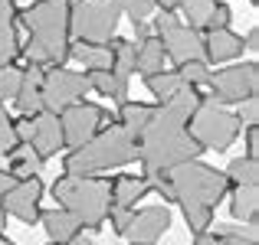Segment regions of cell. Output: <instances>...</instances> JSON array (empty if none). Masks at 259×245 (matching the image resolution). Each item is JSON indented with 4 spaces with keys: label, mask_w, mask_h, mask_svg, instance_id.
Here are the masks:
<instances>
[{
    "label": "cell",
    "mask_w": 259,
    "mask_h": 245,
    "mask_svg": "<svg viewBox=\"0 0 259 245\" xmlns=\"http://www.w3.org/2000/svg\"><path fill=\"white\" fill-rule=\"evenodd\" d=\"M132 23H135V36H138V43L151 36V30H148V23H145V20H132Z\"/></svg>",
    "instance_id": "45"
},
{
    "label": "cell",
    "mask_w": 259,
    "mask_h": 245,
    "mask_svg": "<svg viewBox=\"0 0 259 245\" xmlns=\"http://www.w3.org/2000/svg\"><path fill=\"white\" fill-rule=\"evenodd\" d=\"M148 187H151V190H154V193H158L164 203H174V187H171V180H167V173L148 176Z\"/></svg>",
    "instance_id": "38"
},
{
    "label": "cell",
    "mask_w": 259,
    "mask_h": 245,
    "mask_svg": "<svg viewBox=\"0 0 259 245\" xmlns=\"http://www.w3.org/2000/svg\"><path fill=\"white\" fill-rule=\"evenodd\" d=\"M85 92H89L85 72H69L66 66L43 72V111L59 114L63 108L76 105V101H85Z\"/></svg>",
    "instance_id": "11"
},
{
    "label": "cell",
    "mask_w": 259,
    "mask_h": 245,
    "mask_svg": "<svg viewBox=\"0 0 259 245\" xmlns=\"http://www.w3.org/2000/svg\"><path fill=\"white\" fill-rule=\"evenodd\" d=\"M217 239L220 245H259L256 242V226H217Z\"/></svg>",
    "instance_id": "31"
},
{
    "label": "cell",
    "mask_w": 259,
    "mask_h": 245,
    "mask_svg": "<svg viewBox=\"0 0 259 245\" xmlns=\"http://www.w3.org/2000/svg\"><path fill=\"white\" fill-rule=\"evenodd\" d=\"M223 173H227L230 187H259V163L256 157H246V154L230 160V167Z\"/></svg>",
    "instance_id": "26"
},
{
    "label": "cell",
    "mask_w": 259,
    "mask_h": 245,
    "mask_svg": "<svg viewBox=\"0 0 259 245\" xmlns=\"http://www.w3.org/2000/svg\"><path fill=\"white\" fill-rule=\"evenodd\" d=\"M132 213H135V209H128V206H112V209H108V219H105V222H112V232H115V235H121V232L128 229Z\"/></svg>",
    "instance_id": "37"
},
{
    "label": "cell",
    "mask_w": 259,
    "mask_h": 245,
    "mask_svg": "<svg viewBox=\"0 0 259 245\" xmlns=\"http://www.w3.org/2000/svg\"><path fill=\"white\" fill-rule=\"evenodd\" d=\"M39 222H43L50 242H59V245H66L72 235L82 232L79 219L72 213H66V209H39Z\"/></svg>",
    "instance_id": "18"
},
{
    "label": "cell",
    "mask_w": 259,
    "mask_h": 245,
    "mask_svg": "<svg viewBox=\"0 0 259 245\" xmlns=\"http://www.w3.org/2000/svg\"><path fill=\"white\" fill-rule=\"evenodd\" d=\"M194 245H220V239L207 229V232H194Z\"/></svg>",
    "instance_id": "42"
},
{
    "label": "cell",
    "mask_w": 259,
    "mask_h": 245,
    "mask_svg": "<svg viewBox=\"0 0 259 245\" xmlns=\"http://www.w3.org/2000/svg\"><path fill=\"white\" fill-rule=\"evenodd\" d=\"M69 59L82 63L85 72L112 69V49H108V43H72L69 46Z\"/></svg>",
    "instance_id": "23"
},
{
    "label": "cell",
    "mask_w": 259,
    "mask_h": 245,
    "mask_svg": "<svg viewBox=\"0 0 259 245\" xmlns=\"http://www.w3.org/2000/svg\"><path fill=\"white\" fill-rule=\"evenodd\" d=\"M249 4H253V7H256V4H259V0H249Z\"/></svg>",
    "instance_id": "50"
},
{
    "label": "cell",
    "mask_w": 259,
    "mask_h": 245,
    "mask_svg": "<svg viewBox=\"0 0 259 245\" xmlns=\"http://www.w3.org/2000/svg\"><path fill=\"white\" fill-rule=\"evenodd\" d=\"M154 33H158L161 46H164V56L171 59L174 66L184 63H197L203 59V36L200 30L181 23L171 10H158V20H154ZM207 63V59H203Z\"/></svg>",
    "instance_id": "8"
},
{
    "label": "cell",
    "mask_w": 259,
    "mask_h": 245,
    "mask_svg": "<svg viewBox=\"0 0 259 245\" xmlns=\"http://www.w3.org/2000/svg\"><path fill=\"white\" fill-rule=\"evenodd\" d=\"M20 76H23V69H17V66H0V101H13L20 88Z\"/></svg>",
    "instance_id": "33"
},
{
    "label": "cell",
    "mask_w": 259,
    "mask_h": 245,
    "mask_svg": "<svg viewBox=\"0 0 259 245\" xmlns=\"http://www.w3.org/2000/svg\"><path fill=\"white\" fill-rule=\"evenodd\" d=\"M132 245H158V242H132Z\"/></svg>",
    "instance_id": "49"
},
{
    "label": "cell",
    "mask_w": 259,
    "mask_h": 245,
    "mask_svg": "<svg viewBox=\"0 0 259 245\" xmlns=\"http://www.w3.org/2000/svg\"><path fill=\"white\" fill-rule=\"evenodd\" d=\"M243 56V36L233 33L230 26L223 30H210L203 36V59L207 63H227V59Z\"/></svg>",
    "instance_id": "16"
},
{
    "label": "cell",
    "mask_w": 259,
    "mask_h": 245,
    "mask_svg": "<svg viewBox=\"0 0 259 245\" xmlns=\"http://www.w3.org/2000/svg\"><path fill=\"white\" fill-rule=\"evenodd\" d=\"M132 160H138V141L115 121V125H105L82 147L66 154L63 170L69 176H92V173H102V170H112V167H125Z\"/></svg>",
    "instance_id": "3"
},
{
    "label": "cell",
    "mask_w": 259,
    "mask_h": 245,
    "mask_svg": "<svg viewBox=\"0 0 259 245\" xmlns=\"http://www.w3.org/2000/svg\"><path fill=\"white\" fill-rule=\"evenodd\" d=\"M121 13H128L132 20H148V13L154 10V0H118Z\"/></svg>",
    "instance_id": "36"
},
{
    "label": "cell",
    "mask_w": 259,
    "mask_h": 245,
    "mask_svg": "<svg viewBox=\"0 0 259 245\" xmlns=\"http://www.w3.org/2000/svg\"><path fill=\"white\" fill-rule=\"evenodd\" d=\"M187 131L203 151H227L243 131L240 114H233L227 105H217L213 98H197L194 111L187 118Z\"/></svg>",
    "instance_id": "5"
},
{
    "label": "cell",
    "mask_w": 259,
    "mask_h": 245,
    "mask_svg": "<svg viewBox=\"0 0 259 245\" xmlns=\"http://www.w3.org/2000/svg\"><path fill=\"white\" fill-rule=\"evenodd\" d=\"M13 183H17V176H13V173H10V170H0V196H4V193H7V190H10V187H13Z\"/></svg>",
    "instance_id": "44"
},
{
    "label": "cell",
    "mask_w": 259,
    "mask_h": 245,
    "mask_svg": "<svg viewBox=\"0 0 259 245\" xmlns=\"http://www.w3.org/2000/svg\"><path fill=\"white\" fill-rule=\"evenodd\" d=\"M33 151L39 154L43 160H50V157H56L59 151H66L63 147V128H59V118L56 114H50V111H39V114H33Z\"/></svg>",
    "instance_id": "15"
},
{
    "label": "cell",
    "mask_w": 259,
    "mask_h": 245,
    "mask_svg": "<svg viewBox=\"0 0 259 245\" xmlns=\"http://www.w3.org/2000/svg\"><path fill=\"white\" fill-rule=\"evenodd\" d=\"M243 49H249V52H259V30H256V26L246 33V43H243Z\"/></svg>",
    "instance_id": "43"
},
{
    "label": "cell",
    "mask_w": 259,
    "mask_h": 245,
    "mask_svg": "<svg viewBox=\"0 0 259 245\" xmlns=\"http://www.w3.org/2000/svg\"><path fill=\"white\" fill-rule=\"evenodd\" d=\"M181 213H184V222L190 226V232H207L213 226V209L210 206H200V203H181Z\"/></svg>",
    "instance_id": "29"
},
{
    "label": "cell",
    "mask_w": 259,
    "mask_h": 245,
    "mask_svg": "<svg viewBox=\"0 0 259 245\" xmlns=\"http://www.w3.org/2000/svg\"><path fill=\"white\" fill-rule=\"evenodd\" d=\"M56 118H59V128H63V147L66 151H76V147H82L85 141H92L95 134L108 125L112 114L102 105H92V101H76V105L63 108Z\"/></svg>",
    "instance_id": "9"
},
{
    "label": "cell",
    "mask_w": 259,
    "mask_h": 245,
    "mask_svg": "<svg viewBox=\"0 0 259 245\" xmlns=\"http://www.w3.org/2000/svg\"><path fill=\"white\" fill-rule=\"evenodd\" d=\"M39 200H43V180L39 176H26V180H17L0 196V206H4L7 216L33 226V222H39Z\"/></svg>",
    "instance_id": "12"
},
{
    "label": "cell",
    "mask_w": 259,
    "mask_h": 245,
    "mask_svg": "<svg viewBox=\"0 0 259 245\" xmlns=\"http://www.w3.org/2000/svg\"><path fill=\"white\" fill-rule=\"evenodd\" d=\"M174 187V203H200V206L213 209L223 196L230 193V180L223 170L207 167L200 160H187L167 173Z\"/></svg>",
    "instance_id": "6"
},
{
    "label": "cell",
    "mask_w": 259,
    "mask_h": 245,
    "mask_svg": "<svg viewBox=\"0 0 259 245\" xmlns=\"http://www.w3.org/2000/svg\"><path fill=\"white\" fill-rule=\"evenodd\" d=\"M240 121H246V128H256V121H259V101H256V95L243 101V118Z\"/></svg>",
    "instance_id": "40"
},
{
    "label": "cell",
    "mask_w": 259,
    "mask_h": 245,
    "mask_svg": "<svg viewBox=\"0 0 259 245\" xmlns=\"http://www.w3.org/2000/svg\"><path fill=\"white\" fill-rule=\"evenodd\" d=\"M53 196H56L59 209L72 213L79 226L89 232H102L112 209V180L108 176H69L63 173L53 183Z\"/></svg>",
    "instance_id": "4"
},
{
    "label": "cell",
    "mask_w": 259,
    "mask_h": 245,
    "mask_svg": "<svg viewBox=\"0 0 259 245\" xmlns=\"http://www.w3.org/2000/svg\"><path fill=\"white\" fill-rule=\"evenodd\" d=\"M154 7H158V10H177V7H181V0H154Z\"/></svg>",
    "instance_id": "47"
},
{
    "label": "cell",
    "mask_w": 259,
    "mask_h": 245,
    "mask_svg": "<svg viewBox=\"0 0 259 245\" xmlns=\"http://www.w3.org/2000/svg\"><path fill=\"white\" fill-rule=\"evenodd\" d=\"M0 245H17V242H10L7 235H0Z\"/></svg>",
    "instance_id": "48"
},
{
    "label": "cell",
    "mask_w": 259,
    "mask_h": 245,
    "mask_svg": "<svg viewBox=\"0 0 259 245\" xmlns=\"http://www.w3.org/2000/svg\"><path fill=\"white\" fill-rule=\"evenodd\" d=\"M20 56L17 0H0V66H13Z\"/></svg>",
    "instance_id": "17"
},
{
    "label": "cell",
    "mask_w": 259,
    "mask_h": 245,
    "mask_svg": "<svg viewBox=\"0 0 259 245\" xmlns=\"http://www.w3.org/2000/svg\"><path fill=\"white\" fill-rule=\"evenodd\" d=\"M171 229V209L167 206H145V209H135L132 222L121 235L128 242H158L161 235Z\"/></svg>",
    "instance_id": "13"
},
{
    "label": "cell",
    "mask_w": 259,
    "mask_h": 245,
    "mask_svg": "<svg viewBox=\"0 0 259 245\" xmlns=\"http://www.w3.org/2000/svg\"><path fill=\"white\" fill-rule=\"evenodd\" d=\"M69 7L72 0H36L17 17L26 26V46H20L30 63L43 69H59L69 59L72 33H69Z\"/></svg>",
    "instance_id": "2"
},
{
    "label": "cell",
    "mask_w": 259,
    "mask_h": 245,
    "mask_svg": "<svg viewBox=\"0 0 259 245\" xmlns=\"http://www.w3.org/2000/svg\"><path fill=\"white\" fill-rule=\"evenodd\" d=\"M230 20H233L230 7L223 4V0H217L213 10H210V17H207V23H203V33H210V30H223V26H230Z\"/></svg>",
    "instance_id": "35"
},
{
    "label": "cell",
    "mask_w": 259,
    "mask_h": 245,
    "mask_svg": "<svg viewBox=\"0 0 259 245\" xmlns=\"http://www.w3.org/2000/svg\"><path fill=\"white\" fill-rule=\"evenodd\" d=\"M121 4L118 0H72L69 33L72 43H108L118 30Z\"/></svg>",
    "instance_id": "7"
},
{
    "label": "cell",
    "mask_w": 259,
    "mask_h": 245,
    "mask_svg": "<svg viewBox=\"0 0 259 245\" xmlns=\"http://www.w3.org/2000/svg\"><path fill=\"white\" fill-rule=\"evenodd\" d=\"M151 111H154V105H145V101H121L118 105V118L115 121L138 141L141 131H145V125H148V118H151Z\"/></svg>",
    "instance_id": "25"
},
{
    "label": "cell",
    "mask_w": 259,
    "mask_h": 245,
    "mask_svg": "<svg viewBox=\"0 0 259 245\" xmlns=\"http://www.w3.org/2000/svg\"><path fill=\"white\" fill-rule=\"evenodd\" d=\"M230 213L233 219L246 222V226H259V187H230Z\"/></svg>",
    "instance_id": "22"
},
{
    "label": "cell",
    "mask_w": 259,
    "mask_h": 245,
    "mask_svg": "<svg viewBox=\"0 0 259 245\" xmlns=\"http://www.w3.org/2000/svg\"><path fill=\"white\" fill-rule=\"evenodd\" d=\"M43 66L30 63L23 69V76H20V88L17 95H13V105H17L20 114H26V118H33V114L43 111Z\"/></svg>",
    "instance_id": "14"
},
{
    "label": "cell",
    "mask_w": 259,
    "mask_h": 245,
    "mask_svg": "<svg viewBox=\"0 0 259 245\" xmlns=\"http://www.w3.org/2000/svg\"><path fill=\"white\" fill-rule=\"evenodd\" d=\"M145 85H148V92L154 95L158 101H167L171 95H177L184 88V79H181V72H154V76H148L145 79Z\"/></svg>",
    "instance_id": "28"
},
{
    "label": "cell",
    "mask_w": 259,
    "mask_h": 245,
    "mask_svg": "<svg viewBox=\"0 0 259 245\" xmlns=\"http://www.w3.org/2000/svg\"><path fill=\"white\" fill-rule=\"evenodd\" d=\"M148 193H151V187H148V180L138 176V173H121V176L112 180V206H128L132 209L135 203H141Z\"/></svg>",
    "instance_id": "19"
},
{
    "label": "cell",
    "mask_w": 259,
    "mask_h": 245,
    "mask_svg": "<svg viewBox=\"0 0 259 245\" xmlns=\"http://www.w3.org/2000/svg\"><path fill=\"white\" fill-rule=\"evenodd\" d=\"M197 98H200V92L184 85L167 101L154 105L151 118H148L145 131L138 138V160H141V176L145 180L158 173H171L174 167L197 160L203 154V147L187 131V118L194 111Z\"/></svg>",
    "instance_id": "1"
},
{
    "label": "cell",
    "mask_w": 259,
    "mask_h": 245,
    "mask_svg": "<svg viewBox=\"0 0 259 245\" xmlns=\"http://www.w3.org/2000/svg\"><path fill=\"white\" fill-rule=\"evenodd\" d=\"M177 72H181L184 85H190V88H200V85H207V82H210V66L203 63V59H197V63H184V66H177Z\"/></svg>",
    "instance_id": "32"
},
{
    "label": "cell",
    "mask_w": 259,
    "mask_h": 245,
    "mask_svg": "<svg viewBox=\"0 0 259 245\" xmlns=\"http://www.w3.org/2000/svg\"><path fill=\"white\" fill-rule=\"evenodd\" d=\"M213 4H217V0H181V13H184V20H187V26L203 30V23H207Z\"/></svg>",
    "instance_id": "30"
},
{
    "label": "cell",
    "mask_w": 259,
    "mask_h": 245,
    "mask_svg": "<svg viewBox=\"0 0 259 245\" xmlns=\"http://www.w3.org/2000/svg\"><path fill=\"white\" fill-rule=\"evenodd\" d=\"M164 46H161L158 36H148L138 43V56H135V69L141 72V76H154V72H164Z\"/></svg>",
    "instance_id": "24"
},
{
    "label": "cell",
    "mask_w": 259,
    "mask_h": 245,
    "mask_svg": "<svg viewBox=\"0 0 259 245\" xmlns=\"http://www.w3.org/2000/svg\"><path fill=\"white\" fill-rule=\"evenodd\" d=\"M33 128H36V125H33V118H26V114L20 121H13V134H17L20 144H30V141H33Z\"/></svg>",
    "instance_id": "39"
},
{
    "label": "cell",
    "mask_w": 259,
    "mask_h": 245,
    "mask_svg": "<svg viewBox=\"0 0 259 245\" xmlns=\"http://www.w3.org/2000/svg\"><path fill=\"white\" fill-rule=\"evenodd\" d=\"M210 92H213L217 105H243L246 98H253L259 88V66L256 63H243V66H230V69L210 72Z\"/></svg>",
    "instance_id": "10"
},
{
    "label": "cell",
    "mask_w": 259,
    "mask_h": 245,
    "mask_svg": "<svg viewBox=\"0 0 259 245\" xmlns=\"http://www.w3.org/2000/svg\"><path fill=\"white\" fill-rule=\"evenodd\" d=\"M246 157H259V128H246Z\"/></svg>",
    "instance_id": "41"
},
{
    "label": "cell",
    "mask_w": 259,
    "mask_h": 245,
    "mask_svg": "<svg viewBox=\"0 0 259 245\" xmlns=\"http://www.w3.org/2000/svg\"><path fill=\"white\" fill-rule=\"evenodd\" d=\"M85 82H89V88H95L99 95H105V98H112L115 105H121V101H128V76H121V72H115V69L85 72Z\"/></svg>",
    "instance_id": "20"
},
{
    "label": "cell",
    "mask_w": 259,
    "mask_h": 245,
    "mask_svg": "<svg viewBox=\"0 0 259 245\" xmlns=\"http://www.w3.org/2000/svg\"><path fill=\"white\" fill-rule=\"evenodd\" d=\"M108 49H112V69L121 72V76H132L135 72V56H138V46L128 43L121 36H112L108 39Z\"/></svg>",
    "instance_id": "27"
},
{
    "label": "cell",
    "mask_w": 259,
    "mask_h": 245,
    "mask_svg": "<svg viewBox=\"0 0 259 245\" xmlns=\"http://www.w3.org/2000/svg\"><path fill=\"white\" fill-rule=\"evenodd\" d=\"M66 245H95V239H92V232H79V235H72Z\"/></svg>",
    "instance_id": "46"
},
{
    "label": "cell",
    "mask_w": 259,
    "mask_h": 245,
    "mask_svg": "<svg viewBox=\"0 0 259 245\" xmlns=\"http://www.w3.org/2000/svg\"><path fill=\"white\" fill-rule=\"evenodd\" d=\"M7 163H10V173L17 176V180H26V176H39L43 173V157H39L36 151H33V144H13L10 147V154H7Z\"/></svg>",
    "instance_id": "21"
},
{
    "label": "cell",
    "mask_w": 259,
    "mask_h": 245,
    "mask_svg": "<svg viewBox=\"0 0 259 245\" xmlns=\"http://www.w3.org/2000/svg\"><path fill=\"white\" fill-rule=\"evenodd\" d=\"M46 245H59V242H46Z\"/></svg>",
    "instance_id": "51"
},
{
    "label": "cell",
    "mask_w": 259,
    "mask_h": 245,
    "mask_svg": "<svg viewBox=\"0 0 259 245\" xmlns=\"http://www.w3.org/2000/svg\"><path fill=\"white\" fill-rule=\"evenodd\" d=\"M13 144H17V134H13V121H10V114H7L4 101H0V157H7Z\"/></svg>",
    "instance_id": "34"
}]
</instances>
